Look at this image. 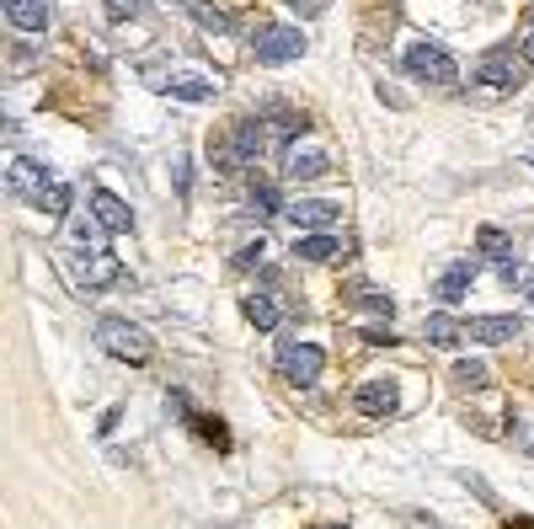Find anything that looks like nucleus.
<instances>
[{
	"label": "nucleus",
	"mask_w": 534,
	"mask_h": 529,
	"mask_svg": "<svg viewBox=\"0 0 534 529\" xmlns=\"http://www.w3.org/2000/svg\"><path fill=\"white\" fill-rule=\"evenodd\" d=\"M97 342H102V353H113L118 364H150L155 359V337L129 316H102L97 321Z\"/></svg>",
	"instance_id": "nucleus-1"
},
{
	"label": "nucleus",
	"mask_w": 534,
	"mask_h": 529,
	"mask_svg": "<svg viewBox=\"0 0 534 529\" xmlns=\"http://www.w3.org/2000/svg\"><path fill=\"white\" fill-rule=\"evenodd\" d=\"M401 70L412 75V81H422V86H454V81H460V65H454V54L438 49V43H428V38L406 43Z\"/></svg>",
	"instance_id": "nucleus-2"
},
{
	"label": "nucleus",
	"mask_w": 534,
	"mask_h": 529,
	"mask_svg": "<svg viewBox=\"0 0 534 529\" xmlns=\"http://www.w3.org/2000/svg\"><path fill=\"white\" fill-rule=\"evenodd\" d=\"M470 91L476 97H513L518 91V65H513V54L508 49H492V54H481V65L470 70Z\"/></svg>",
	"instance_id": "nucleus-3"
},
{
	"label": "nucleus",
	"mask_w": 534,
	"mask_h": 529,
	"mask_svg": "<svg viewBox=\"0 0 534 529\" xmlns=\"http://www.w3.org/2000/svg\"><path fill=\"white\" fill-rule=\"evenodd\" d=\"M262 150H267V123H262V118H257V123L246 118V123H235V134L214 150V161L225 166V171H241V166L257 161Z\"/></svg>",
	"instance_id": "nucleus-4"
},
{
	"label": "nucleus",
	"mask_w": 534,
	"mask_h": 529,
	"mask_svg": "<svg viewBox=\"0 0 534 529\" xmlns=\"http://www.w3.org/2000/svg\"><path fill=\"white\" fill-rule=\"evenodd\" d=\"M321 369H326V353L316 342H284V348H278V375L289 385H316Z\"/></svg>",
	"instance_id": "nucleus-5"
},
{
	"label": "nucleus",
	"mask_w": 534,
	"mask_h": 529,
	"mask_svg": "<svg viewBox=\"0 0 534 529\" xmlns=\"http://www.w3.org/2000/svg\"><path fill=\"white\" fill-rule=\"evenodd\" d=\"M251 49H257L262 65H289V59L305 54V33L300 27H262V33L251 38Z\"/></svg>",
	"instance_id": "nucleus-6"
},
{
	"label": "nucleus",
	"mask_w": 534,
	"mask_h": 529,
	"mask_svg": "<svg viewBox=\"0 0 534 529\" xmlns=\"http://www.w3.org/2000/svg\"><path fill=\"white\" fill-rule=\"evenodd\" d=\"M118 268H123V262L113 252L75 257V284H81V289H107V284H118Z\"/></svg>",
	"instance_id": "nucleus-7"
},
{
	"label": "nucleus",
	"mask_w": 534,
	"mask_h": 529,
	"mask_svg": "<svg viewBox=\"0 0 534 529\" xmlns=\"http://www.w3.org/2000/svg\"><path fill=\"white\" fill-rule=\"evenodd\" d=\"M91 214H97L102 230H113V236H123V230H134V209L123 204L118 193H107V188L91 193Z\"/></svg>",
	"instance_id": "nucleus-8"
},
{
	"label": "nucleus",
	"mask_w": 534,
	"mask_h": 529,
	"mask_svg": "<svg viewBox=\"0 0 534 529\" xmlns=\"http://www.w3.org/2000/svg\"><path fill=\"white\" fill-rule=\"evenodd\" d=\"M353 407L364 412V417H390V412L401 407V391H396V385H390V380H369L364 391L353 396Z\"/></svg>",
	"instance_id": "nucleus-9"
},
{
	"label": "nucleus",
	"mask_w": 534,
	"mask_h": 529,
	"mask_svg": "<svg viewBox=\"0 0 534 529\" xmlns=\"http://www.w3.org/2000/svg\"><path fill=\"white\" fill-rule=\"evenodd\" d=\"M284 214H289V225H305V230H326V225L342 220V209L326 204V198H300V204H289Z\"/></svg>",
	"instance_id": "nucleus-10"
},
{
	"label": "nucleus",
	"mask_w": 534,
	"mask_h": 529,
	"mask_svg": "<svg viewBox=\"0 0 534 529\" xmlns=\"http://www.w3.org/2000/svg\"><path fill=\"white\" fill-rule=\"evenodd\" d=\"M214 81L209 75H198V70H171L166 75V97H177V102H209L214 97Z\"/></svg>",
	"instance_id": "nucleus-11"
},
{
	"label": "nucleus",
	"mask_w": 534,
	"mask_h": 529,
	"mask_svg": "<svg viewBox=\"0 0 534 529\" xmlns=\"http://www.w3.org/2000/svg\"><path fill=\"white\" fill-rule=\"evenodd\" d=\"M6 6V22L17 33H43L49 27V0H0Z\"/></svg>",
	"instance_id": "nucleus-12"
},
{
	"label": "nucleus",
	"mask_w": 534,
	"mask_h": 529,
	"mask_svg": "<svg viewBox=\"0 0 534 529\" xmlns=\"http://www.w3.org/2000/svg\"><path fill=\"white\" fill-rule=\"evenodd\" d=\"M465 332L476 342H486V348H497V342H513L518 332H524V321H518V316H476Z\"/></svg>",
	"instance_id": "nucleus-13"
},
{
	"label": "nucleus",
	"mask_w": 534,
	"mask_h": 529,
	"mask_svg": "<svg viewBox=\"0 0 534 529\" xmlns=\"http://www.w3.org/2000/svg\"><path fill=\"white\" fill-rule=\"evenodd\" d=\"M49 182H54V177H49V171H43L38 161H27V155H17V161H11V188H17L22 198H33V204H38Z\"/></svg>",
	"instance_id": "nucleus-14"
},
{
	"label": "nucleus",
	"mask_w": 534,
	"mask_h": 529,
	"mask_svg": "<svg viewBox=\"0 0 534 529\" xmlns=\"http://www.w3.org/2000/svg\"><path fill=\"white\" fill-rule=\"evenodd\" d=\"M294 257H300V262H337L342 257V236H326V230L300 236V241H294Z\"/></svg>",
	"instance_id": "nucleus-15"
},
{
	"label": "nucleus",
	"mask_w": 534,
	"mask_h": 529,
	"mask_svg": "<svg viewBox=\"0 0 534 529\" xmlns=\"http://www.w3.org/2000/svg\"><path fill=\"white\" fill-rule=\"evenodd\" d=\"M284 171H289L294 182H300V177H321V171H326V155H321L316 145H289Z\"/></svg>",
	"instance_id": "nucleus-16"
},
{
	"label": "nucleus",
	"mask_w": 534,
	"mask_h": 529,
	"mask_svg": "<svg viewBox=\"0 0 534 529\" xmlns=\"http://www.w3.org/2000/svg\"><path fill=\"white\" fill-rule=\"evenodd\" d=\"M246 321L251 326H257V332H273V326L278 321H284V310H278V300H273V294H246Z\"/></svg>",
	"instance_id": "nucleus-17"
},
{
	"label": "nucleus",
	"mask_w": 534,
	"mask_h": 529,
	"mask_svg": "<svg viewBox=\"0 0 534 529\" xmlns=\"http://www.w3.org/2000/svg\"><path fill=\"white\" fill-rule=\"evenodd\" d=\"M422 337H428L433 348H449V342H460V321H454L449 310H433V316L422 321Z\"/></svg>",
	"instance_id": "nucleus-18"
},
{
	"label": "nucleus",
	"mask_w": 534,
	"mask_h": 529,
	"mask_svg": "<svg viewBox=\"0 0 534 529\" xmlns=\"http://www.w3.org/2000/svg\"><path fill=\"white\" fill-rule=\"evenodd\" d=\"M481 257H492V262H513V241H508V230H497V225H481Z\"/></svg>",
	"instance_id": "nucleus-19"
},
{
	"label": "nucleus",
	"mask_w": 534,
	"mask_h": 529,
	"mask_svg": "<svg viewBox=\"0 0 534 529\" xmlns=\"http://www.w3.org/2000/svg\"><path fill=\"white\" fill-rule=\"evenodd\" d=\"M70 204H75L70 182H49V188H43V198H38V209L49 214V220H65V214H70Z\"/></svg>",
	"instance_id": "nucleus-20"
},
{
	"label": "nucleus",
	"mask_w": 534,
	"mask_h": 529,
	"mask_svg": "<svg viewBox=\"0 0 534 529\" xmlns=\"http://www.w3.org/2000/svg\"><path fill=\"white\" fill-rule=\"evenodd\" d=\"M187 17H193L198 27H209V33H230V27H235L219 6H209V0H187Z\"/></svg>",
	"instance_id": "nucleus-21"
},
{
	"label": "nucleus",
	"mask_w": 534,
	"mask_h": 529,
	"mask_svg": "<svg viewBox=\"0 0 534 529\" xmlns=\"http://www.w3.org/2000/svg\"><path fill=\"white\" fill-rule=\"evenodd\" d=\"M470 278H476V268H465V262H454V268L438 278V300H460V294L470 289Z\"/></svg>",
	"instance_id": "nucleus-22"
},
{
	"label": "nucleus",
	"mask_w": 534,
	"mask_h": 529,
	"mask_svg": "<svg viewBox=\"0 0 534 529\" xmlns=\"http://www.w3.org/2000/svg\"><path fill=\"white\" fill-rule=\"evenodd\" d=\"M246 198H251V209H257V214H273L278 209V188H273V182H251V188H246Z\"/></svg>",
	"instance_id": "nucleus-23"
},
{
	"label": "nucleus",
	"mask_w": 534,
	"mask_h": 529,
	"mask_svg": "<svg viewBox=\"0 0 534 529\" xmlns=\"http://www.w3.org/2000/svg\"><path fill=\"white\" fill-rule=\"evenodd\" d=\"M454 380H460V385H486V364L481 359H460V364H454Z\"/></svg>",
	"instance_id": "nucleus-24"
},
{
	"label": "nucleus",
	"mask_w": 534,
	"mask_h": 529,
	"mask_svg": "<svg viewBox=\"0 0 534 529\" xmlns=\"http://www.w3.org/2000/svg\"><path fill=\"white\" fill-rule=\"evenodd\" d=\"M97 230H102V220L91 214V220H75L70 225V236H75V246H97Z\"/></svg>",
	"instance_id": "nucleus-25"
},
{
	"label": "nucleus",
	"mask_w": 534,
	"mask_h": 529,
	"mask_svg": "<svg viewBox=\"0 0 534 529\" xmlns=\"http://www.w3.org/2000/svg\"><path fill=\"white\" fill-rule=\"evenodd\" d=\"M107 6H113V17L123 22V17H134V11L145 6V0H107Z\"/></svg>",
	"instance_id": "nucleus-26"
},
{
	"label": "nucleus",
	"mask_w": 534,
	"mask_h": 529,
	"mask_svg": "<svg viewBox=\"0 0 534 529\" xmlns=\"http://www.w3.org/2000/svg\"><path fill=\"white\" fill-rule=\"evenodd\" d=\"M518 54H524V65H534V22H529V33L518 38Z\"/></svg>",
	"instance_id": "nucleus-27"
},
{
	"label": "nucleus",
	"mask_w": 534,
	"mask_h": 529,
	"mask_svg": "<svg viewBox=\"0 0 534 529\" xmlns=\"http://www.w3.org/2000/svg\"><path fill=\"white\" fill-rule=\"evenodd\" d=\"M412 524H417V529H444L438 519H428V513H412Z\"/></svg>",
	"instance_id": "nucleus-28"
},
{
	"label": "nucleus",
	"mask_w": 534,
	"mask_h": 529,
	"mask_svg": "<svg viewBox=\"0 0 534 529\" xmlns=\"http://www.w3.org/2000/svg\"><path fill=\"white\" fill-rule=\"evenodd\" d=\"M524 294H529V305H534V278H529V284H524Z\"/></svg>",
	"instance_id": "nucleus-29"
},
{
	"label": "nucleus",
	"mask_w": 534,
	"mask_h": 529,
	"mask_svg": "<svg viewBox=\"0 0 534 529\" xmlns=\"http://www.w3.org/2000/svg\"><path fill=\"white\" fill-rule=\"evenodd\" d=\"M321 529H348V524H321Z\"/></svg>",
	"instance_id": "nucleus-30"
},
{
	"label": "nucleus",
	"mask_w": 534,
	"mask_h": 529,
	"mask_svg": "<svg viewBox=\"0 0 534 529\" xmlns=\"http://www.w3.org/2000/svg\"><path fill=\"white\" fill-rule=\"evenodd\" d=\"M529 6H534V0H529Z\"/></svg>",
	"instance_id": "nucleus-31"
}]
</instances>
